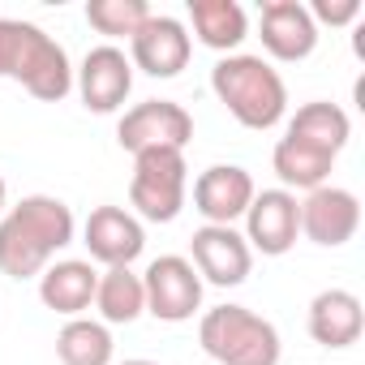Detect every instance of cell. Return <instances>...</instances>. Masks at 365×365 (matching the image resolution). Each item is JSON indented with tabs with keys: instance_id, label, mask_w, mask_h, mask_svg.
Wrapping results in <instances>:
<instances>
[{
	"instance_id": "17",
	"label": "cell",
	"mask_w": 365,
	"mask_h": 365,
	"mask_svg": "<svg viewBox=\"0 0 365 365\" xmlns=\"http://www.w3.org/2000/svg\"><path fill=\"white\" fill-rule=\"evenodd\" d=\"M95 284H99V271L82 258L48 262V271L39 275V301L52 314L82 318V309H91V301H95Z\"/></svg>"
},
{
	"instance_id": "1",
	"label": "cell",
	"mask_w": 365,
	"mask_h": 365,
	"mask_svg": "<svg viewBox=\"0 0 365 365\" xmlns=\"http://www.w3.org/2000/svg\"><path fill=\"white\" fill-rule=\"evenodd\" d=\"M73 211L52 194H31L0 215V271L9 279H35L56 250L73 245Z\"/></svg>"
},
{
	"instance_id": "16",
	"label": "cell",
	"mask_w": 365,
	"mask_h": 365,
	"mask_svg": "<svg viewBox=\"0 0 365 365\" xmlns=\"http://www.w3.org/2000/svg\"><path fill=\"white\" fill-rule=\"evenodd\" d=\"M365 331V309L348 288H327L309 301V335L322 348H352Z\"/></svg>"
},
{
	"instance_id": "11",
	"label": "cell",
	"mask_w": 365,
	"mask_h": 365,
	"mask_svg": "<svg viewBox=\"0 0 365 365\" xmlns=\"http://www.w3.org/2000/svg\"><path fill=\"white\" fill-rule=\"evenodd\" d=\"M297 232H301V202L297 194L288 190H262L254 194L250 211H245V245L267 254V258H279L297 245Z\"/></svg>"
},
{
	"instance_id": "25",
	"label": "cell",
	"mask_w": 365,
	"mask_h": 365,
	"mask_svg": "<svg viewBox=\"0 0 365 365\" xmlns=\"http://www.w3.org/2000/svg\"><path fill=\"white\" fill-rule=\"evenodd\" d=\"M5 194L9 190H5V176H0V215H5Z\"/></svg>"
},
{
	"instance_id": "20",
	"label": "cell",
	"mask_w": 365,
	"mask_h": 365,
	"mask_svg": "<svg viewBox=\"0 0 365 365\" xmlns=\"http://www.w3.org/2000/svg\"><path fill=\"white\" fill-rule=\"evenodd\" d=\"M284 133H288V138H297V142H305V146H318V150H327V155H335V159H339V150L348 146L352 125H348V112H344L339 103L314 99V103L297 108V116L288 120V129H284Z\"/></svg>"
},
{
	"instance_id": "19",
	"label": "cell",
	"mask_w": 365,
	"mask_h": 365,
	"mask_svg": "<svg viewBox=\"0 0 365 365\" xmlns=\"http://www.w3.org/2000/svg\"><path fill=\"white\" fill-rule=\"evenodd\" d=\"M190 22H194L198 43H207L211 52H228V56L250 35V18L237 0H190Z\"/></svg>"
},
{
	"instance_id": "24",
	"label": "cell",
	"mask_w": 365,
	"mask_h": 365,
	"mask_svg": "<svg viewBox=\"0 0 365 365\" xmlns=\"http://www.w3.org/2000/svg\"><path fill=\"white\" fill-rule=\"evenodd\" d=\"M314 26H356L361 22V0H314L309 5Z\"/></svg>"
},
{
	"instance_id": "8",
	"label": "cell",
	"mask_w": 365,
	"mask_h": 365,
	"mask_svg": "<svg viewBox=\"0 0 365 365\" xmlns=\"http://www.w3.org/2000/svg\"><path fill=\"white\" fill-rule=\"evenodd\" d=\"M190 262L198 271V279L215 284V288H237L250 279L254 267V250L245 245V237L237 228L224 224H202L190 237Z\"/></svg>"
},
{
	"instance_id": "4",
	"label": "cell",
	"mask_w": 365,
	"mask_h": 365,
	"mask_svg": "<svg viewBox=\"0 0 365 365\" xmlns=\"http://www.w3.org/2000/svg\"><path fill=\"white\" fill-rule=\"evenodd\" d=\"M198 344L220 365H279V331L245 305H215L198 322Z\"/></svg>"
},
{
	"instance_id": "26",
	"label": "cell",
	"mask_w": 365,
	"mask_h": 365,
	"mask_svg": "<svg viewBox=\"0 0 365 365\" xmlns=\"http://www.w3.org/2000/svg\"><path fill=\"white\" fill-rule=\"evenodd\" d=\"M120 365H159V361H120Z\"/></svg>"
},
{
	"instance_id": "14",
	"label": "cell",
	"mask_w": 365,
	"mask_h": 365,
	"mask_svg": "<svg viewBox=\"0 0 365 365\" xmlns=\"http://www.w3.org/2000/svg\"><path fill=\"white\" fill-rule=\"evenodd\" d=\"M82 245L103 267H133V258H142V250H146V232H142V220L133 211L95 207L82 224Z\"/></svg>"
},
{
	"instance_id": "3",
	"label": "cell",
	"mask_w": 365,
	"mask_h": 365,
	"mask_svg": "<svg viewBox=\"0 0 365 365\" xmlns=\"http://www.w3.org/2000/svg\"><path fill=\"white\" fill-rule=\"evenodd\" d=\"M211 91L245 129H275L288 112V86L279 69L262 56H245V52L224 56L211 69Z\"/></svg>"
},
{
	"instance_id": "2",
	"label": "cell",
	"mask_w": 365,
	"mask_h": 365,
	"mask_svg": "<svg viewBox=\"0 0 365 365\" xmlns=\"http://www.w3.org/2000/svg\"><path fill=\"white\" fill-rule=\"evenodd\" d=\"M0 78L22 82L43 103H61L73 91V65L65 48L22 18H0Z\"/></svg>"
},
{
	"instance_id": "5",
	"label": "cell",
	"mask_w": 365,
	"mask_h": 365,
	"mask_svg": "<svg viewBox=\"0 0 365 365\" xmlns=\"http://www.w3.org/2000/svg\"><path fill=\"white\" fill-rule=\"evenodd\" d=\"M185 194H190L185 150H142V155H133L129 207L146 224H172L185 211Z\"/></svg>"
},
{
	"instance_id": "18",
	"label": "cell",
	"mask_w": 365,
	"mask_h": 365,
	"mask_svg": "<svg viewBox=\"0 0 365 365\" xmlns=\"http://www.w3.org/2000/svg\"><path fill=\"white\" fill-rule=\"evenodd\" d=\"M271 168H275V176L284 180V190L288 194H297V190H318V185H327V176H331V168H335V155H327V150H318V146H305V142H297V138H279L275 142V150H271Z\"/></svg>"
},
{
	"instance_id": "10",
	"label": "cell",
	"mask_w": 365,
	"mask_h": 365,
	"mask_svg": "<svg viewBox=\"0 0 365 365\" xmlns=\"http://www.w3.org/2000/svg\"><path fill=\"white\" fill-rule=\"evenodd\" d=\"M73 86H78V95H82V103L91 112L108 116V112H116L129 99V91H133V65H129V56L116 43H99L73 69Z\"/></svg>"
},
{
	"instance_id": "9",
	"label": "cell",
	"mask_w": 365,
	"mask_h": 365,
	"mask_svg": "<svg viewBox=\"0 0 365 365\" xmlns=\"http://www.w3.org/2000/svg\"><path fill=\"white\" fill-rule=\"evenodd\" d=\"M129 52H133L129 65L142 69L146 78H176L180 69L190 65V56H194V39H190L185 22H176L168 14H150L133 31Z\"/></svg>"
},
{
	"instance_id": "21",
	"label": "cell",
	"mask_w": 365,
	"mask_h": 365,
	"mask_svg": "<svg viewBox=\"0 0 365 365\" xmlns=\"http://www.w3.org/2000/svg\"><path fill=\"white\" fill-rule=\"evenodd\" d=\"M95 309L103 318V327H129L146 314V292H142V275H133V267H108L95 284Z\"/></svg>"
},
{
	"instance_id": "23",
	"label": "cell",
	"mask_w": 365,
	"mask_h": 365,
	"mask_svg": "<svg viewBox=\"0 0 365 365\" xmlns=\"http://www.w3.org/2000/svg\"><path fill=\"white\" fill-rule=\"evenodd\" d=\"M146 18H150L146 0H91L86 5V22L108 39H133V31Z\"/></svg>"
},
{
	"instance_id": "7",
	"label": "cell",
	"mask_w": 365,
	"mask_h": 365,
	"mask_svg": "<svg viewBox=\"0 0 365 365\" xmlns=\"http://www.w3.org/2000/svg\"><path fill=\"white\" fill-rule=\"evenodd\" d=\"M142 292H146V314H155L159 322H190L202 309V279L194 262L180 254L155 258L142 275Z\"/></svg>"
},
{
	"instance_id": "15",
	"label": "cell",
	"mask_w": 365,
	"mask_h": 365,
	"mask_svg": "<svg viewBox=\"0 0 365 365\" xmlns=\"http://www.w3.org/2000/svg\"><path fill=\"white\" fill-rule=\"evenodd\" d=\"M258 39L275 61H305L318 48V26L301 0H267L258 14Z\"/></svg>"
},
{
	"instance_id": "12",
	"label": "cell",
	"mask_w": 365,
	"mask_h": 365,
	"mask_svg": "<svg viewBox=\"0 0 365 365\" xmlns=\"http://www.w3.org/2000/svg\"><path fill=\"white\" fill-rule=\"evenodd\" d=\"M361 228V202L352 190H339V185H318L305 194L301 202V232L322 245V250H339L356 237Z\"/></svg>"
},
{
	"instance_id": "6",
	"label": "cell",
	"mask_w": 365,
	"mask_h": 365,
	"mask_svg": "<svg viewBox=\"0 0 365 365\" xmlns=\"http://www.w3.org/2000/svg\"><path fill=\"white\" fill-rule=\"evenodd\" d=\"M194 138V116L172 99H146L129 108L116 125V142L129 155L142 150H185Z\"/></svg>"
},
{
	"instance_id": "22",
	"label": "cell",
	"mask_w": 365,
	"mask_h": 365,
	"mask_svg": "<svg viewBox=\"0 0 365 365\" xmlns=\"http://www.w3.org/2000/svg\"><path fill=\"white\" fill-rule=\"evenodd\" d=\"M61 365H112V331L95 318H69L56 335Z\"/></svg>"
},
{
	"instance_id": "13",
	"label": "cell",
	"mask_w": 365,
	"mask_h": 365,
	"mask_svg": "<svg viewBox=\"0 0 365 365\" xmlns=\"http://www.w3.org/2000/svg\"><path fill=\"white\" fill-rule=\"evenodd\" d=\"M254 176L237 163H211L207 172H198L194 180V211L207 224H224L232 228L237 220H245L250 202H254Z\"/></svg>"
}]
</instances>
